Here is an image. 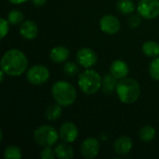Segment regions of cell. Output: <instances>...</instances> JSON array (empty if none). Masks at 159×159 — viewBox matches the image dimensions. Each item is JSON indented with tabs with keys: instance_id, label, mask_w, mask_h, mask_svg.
Segmentation results:
<instances>
[{
	"instance_id": "9c48e42d",
	"label": "cell",
	"mask_w": 159,
	"mask_h": 159,
	"mask_svg": "<svg viewBox=\"0 0 159 159\" xmlns=\"http://www.w3.org/2000/svg\"><path fill=\"white\" fill-rule=\"evenodd\" d=\"M100 151V143L95 138H87L81 145V154L85 158L96 157Z\"/></svg>"
},
{
	"instance_id": "2e32d148",
	"label": "cell",
	"mask_w": 159,
	"mask_h": 159,
	"mask_svg": "<svg viewBox=\"0 0 159 159\" xmlns=\"http://www.w3.org/2000/svg\"><path fill=\"white\" fill-rule=\"evenodd\" d=\"M66 143H60L55 147L56 157L60 159H70L74 157V150L71 145Z\"/></svg>"
},
{
	"instance_id": "d6986e66",
	"label": "cell",
	"mask_w": 159,
	"mask_h": 159,
	"mask_svg": "<svg viewBox=\"0 0 159 159\" xmlns=\"http://www.w3.org/2000/svg\"><path fill=\"white\" fill-rule=\"evenodd\" d=\"M61 105L59 103L56 104H51L48 107L46 111V117L49 121H55L58 118H60L61 115Z\"/></svg>"
},
{
	"instance_id": "30bf717a",
	"label": "cell",
	"mask_w": 159,
	"mask_h": 159,
	"mask_svg": "<svg viewBox=\"0 0 159 159\" xmlns=\"http://www.w3.org/2000/svg\"><path fill=\"white\" fill-rule=\"evenodd\" d=\"M100 26L102 32L108 34H116L120 30L119 20L113 15H105L101 19Z\"/></svg>"
},
{
	"instance_id": "f1b7e54d",
	"label": "cell",
	"mask_w": 159,
	"mask_h": 159,
	"mask_svg": "<svg viewBox=\"0 0 159 159\" xmlns=\"http://www.w3.org/2000/svg\"><path fill=\"white\" fill-rule=\"evenodd\" d=\"M32 2L36 7H42L46 4L47 0H32Z\"/></svg>"
},
{
	"instance_id": "44dd1931",
	"label": "cell",
	"mask_w": 159,
	"mask_h": 159,
	"mask_svg": "<svg viewBox=\"0 0 159 159\" xmlns=\"http://www.w3.org/2000/svg\"><path fill=\"white\" fill-rule=\"evenodd\" d=\"M117 8L123 14H130L135 9V5L131 0H119L117 2Z\"/></svg>"
},
{
	"instance_id": "83f0119b",
	"label": "cell",
	"mask_w": 159,
	"mask_h": 159,
	"mask_svg": "<svg viewBox=\"0 0 159 159\" xmlns=\"http://www.w3.org/2000/svg\"><path fill=\"white\" fill-rule=\"evenodd\" d=\"M141 18H143V17H142L140 14L131 16V17L129 18V23L130 27L135 28V27L139 26V25H140V23H141V20H142V19H141Z\"/></svg>"
},
{
	"instance_id": "7a4b0ae2",
	"label": "cell",
	"mask_w": 159,
	"mask_h": 159,
	"mask_svg": "<svg viewBox=\"0 0 159 159\" xmlns=\"http://www.w3.org/2000/svg\"><path fill=\"white\" fill-rule=\"evenodd\" d=\"M116 92L119 100L127 104L135 102L141 95L139 83L132 78H122L117 82Z\"/></svg>"
},
{
	"instance_id": "8fae6325",
	"label": "cell",
	"mask_w": 159,
	"mask_h": 159,
	"mask_svg": "<svg viewBox=\"0 0 159 159\" xmlns=\"http://www.w3.org/2000/svg\"><path fill=\"white\" fill-rule=\"evenodd\" d=\"M60 138L68 143H74L78 136V129L73 122H65L61 126Z\"/></svg>"
},
{
	"instance_id": "8992f818",
	"label": "cell",
	"mask_w": 159,
	"mask_h": 159,
	"mask_svg": "<svg viewBox=\"0 0 159 159\" xmlns=\"http://www.w3.org/2000/svg\"><path fill=\"white\" fill-rule=\"evenodd\" d=\"M137 10L143 18L153 20L159 15V0H140Z\"/></svg>"
},
{
	"instance_id": "4316f807",
	"label": "cell",
	"mask_w": 159,
	"mask_h": 159,
	"mask_svg": "<svg viewBox=\"0 0 159 159\" xmlns=\"http://www.w3.org/2000/svg\"><path fill=\"white\" fill-rule=\"evenodd\" d=\"M0 28H1L0 37H1V39H3L7 34V32H8V23H7V20H6L3 18L0 20Z\"/></svg>"
},
{
	"instance_id": "603a6c76",
	"label": "cell",
	"mask_w": 159,
	"mask_h": 159,
	"mask_svg": "<svg viewBox=\"0 0 159 159\" xmlns=\"http://www.w3.org/2000/svg\"><path fill=\"white\" fill-rule=\"evenodd\" d=\"M62 71H63L65 75L72 77V76H75V75H76L78 74L79 68L73 61H67V62L64 63V65L62 67Z\"/></svg>"
},
{
	"instance_id": "d4e9b609",
	"label": "cell",
	"mask_w": 159,
	"mask_h": 159,
	"mask_svg": "<svg viewBox=\"0 0 159 159\" xmlns=\"http://www.w3.org/2000/svg\"><path fill=\"white\" fill-rule=\"evenodd\" d=\"M149 73L154 80L159 81V57H156L150 63Z\"/></svg>"
},
{
	"instance_id": "7c38bea8",
	"label": "cell",
	"mask_w": 159,
	"mask_h": 159,
	"mask_svg": "<svg viewBox=\"0 0 159 159\" xmlns=\"http://www.w3.org/2000/svg\"><path fill=\"white\" fill-rule=\"evenodd\" d=\"M20 34L23 38L33 40L38 34L37 25L32 20H25L20 26Z\"/></svg>"
},
{
	"instance_id": "9a60e30c",
	"label": "cell",
	"mask_w": 159,
	"mask_h": 159,
	"mask_svg": "<svg viewBox=\"0 0 159 159\" xmlns=\"http://www.w3.org/2000/svg\"><path fill=\"white\" fill-rule=\"evenodd\" d=\"M49 57L54 62H63L69 57V50L64 46H57L50 50Z\"/></svg>"
},
{
	"instance_id": "484cf974",
	"label": "cell",
	"mask_w": 159,
	"mask_h": 159,
	"mask_svg": "<svg viewBox=\"0 0 159 159\" xmlns=\"http://www.w3.org/2000/svg\"><path fill=\"white\" fill-rule=\"evenodd\" d=\"M55 157H56L55 151H53L50 148V146L44 147V149L41 151V154H40V157L42 159H54Z\"/></svg>"
},
{
	"instance_id": "cb8c5ba5",
	"label": "cell",
	"mask_w": 159,
	"mask_h": 159,
	"mask_svg": "<svg viewBox=\"0 0 159 159\" xmlns=\"http://www.w3.org/2000/svg\"><path fill=\"white\" fill-rule=\"evenodd\" d=\"M7 20L11 24H19L23 20V14L18 9H13L8 13Z\"/></svg>"
},
{
	"instance_id": "5bb4252c",
	"label": "cell",
	"mask_w": 159,
	"mask_h": 159,
	"mask_svg": "<svg viewBox=\"0 0 159 159\" xmlns=\"http://www.w3.org/2000/svg\"><path fill=\"white\" fill-rule=\"evenodd\" d=\"M110 71H111V74L114 76H116L117 79H122L128 75L129 66L125 61L121 60H116L112 63L110 67Z\"/></svg>"
},
{
	"instance_id": "ba28073f",
	"label": "cell",
	"mask_w": 159,
	"mask_h": 159,
	"mask_svg": "<svg viewBox=\"0 0 159 159\" xmlns=\"http://www.w3.org/2000/svg\"><path fill=\"white\" fill-rule=\"evenodd\" d=\"M76 61L81 66L85 68H90L96 64L97 55L92 49L89 48H83L77 51Z\"/></svg>"
},
{
	"instance_id": "5b68a950",
	"label": "cell",
	"mask_w": 159,
	"mask_h": 159,
	"mask_svg": "<svg viewBox=\"0 0 159 159\" xmlns=\"http://www.w3.org/2000/svg\"><path fill=\"white\" fill-rule=\"evenodd\" d=\"M59 137L60 134L55 128L48 125L39 127L34 133V142L42 147H51L58 142Z\"/></svg>"
},
{
	"instance_id": "7402d4cb",
	"label": "cell",
	"mask_w": 159,
	"mask_h": 159,
	"mask_svg": "<svg viewBox=\"0 0 159 159\" xmlns=\"http://www.w3.org/2000/svg\"><path fill=\"white\" fill-rule=\"evenodd\" d=\"M22 155L20 149L15 145H10L5 149L4 157L6 159H20Z\"/></svg>"
},
{
	"instance_id": "277c9868",
	"label": "cell",
	"mask_w": 159,
	"mask_h": 159,
	"mask_svg": "<svg viewBox=\"0 0 159 159\" xmlns=\"http://www.w3.org/2000/svg\"><path fill=\"white\" fill-rule=\"evenodd\" d=\"M102 82L101 75L94 70H85L78 77L79 88L87 95L95 94L101 89Z\"/></svg>"
},
{
	"instance_id": "4fadbf2b",
	"label": "cell",
	"mask_w": 159,
	"mask_h": 159,
	"mask_svg": "<svg viewBox=\"0 0 159 159\" xmlns=\"http://www.w3.org/2000/svg\"><path fill=\"white\" fill-rule=\"evenodd\" d=\"M114 149L119 156L127 155L132 149V141L129 137L121 136L114 143Z\"/></svg>"
},
{
	"instance_id": "ac0fdd59",
	"label": "cell",
	"mask_w": 159,
	"mask_h": 159,
	"mask_svg": "<svg viewBox=\"0 0 159 159\" xmlns=\"http://www.w3.org/2000/svg\"><path fill=\"white\" fill-rule=\"evenodd\" d=\"M143 51L147 57H157L159 55V44L155 41H147L143 46Z\"/></svg>"
},
{
	"instance_id": "6da1fadb",
	"label": "cell",
	"mask_w": 159,
	"mask_h": 159,
	"mask_svg": "<svg viewBox=\"0 0 159 159\" xmlns=\"http://www.w3.org/2000/svg\"><path fill=\"white\" fill-rule=\"evenodd\" d=\"M28 61L25 54L16 48L7 50L1 59V69L11 76L20 75L25 72Z\"/></svg>"
},
{
	"instance_id": "ffe728a7",
	"label": "cell",
	"mask_w": 159,
	"mask_h": 159,
	"mask_svg": "<svg viewBox=\"0 0 159 159\" xmlns=\"http://www.w3.org/2000/svg\"><path fill=\"white\" fill-rule=\"evenodd\" d=\"M139 136H140V139L145 143L151 142L156 137V129L152 126H145L141 129Z\"/></svg>"
},
{
	"instance_id": "f546056e",
	"label": "cell",
	"mask_w": 159,
	"mask_h": 159,
	"mask_svg": "<svg viewBox=\"0 0 159 159\" xmlns=\"http://www.w3.org/2000/svg\"><path fill=\"white\" fill-rule=\"evenodd\" d=\"M27 0H9L10 3L12 4H15V5H19V4H22L24 2H26Z\"/></svg>"
},
{
	"instance_id": "52a82bcc",
	"label": "cell",
	"mask_w": 159,
	"mask_h": 159,
	"mask_svg": "<svg viewBox=\"0 0 159 159\" xmlns=\"http://www.w3.org/2000/svg\"><path fill=\"white\" fill-rule=\"evenodd\" d=\"M26 77L33 85H42L49 78V71L43 65H34L27 71Z\"/></svg>"
},
{
	"instance_id": "3957f363",
	"label": "cell",
	"mask_w": 159,
	"mask_h": 159,
	"mask_svg": "<svg viewBox=\"0 0 159 159\" xmlns=\"http://www.w3.org/2000/svg\"><path fill=\"white\" fill-rule=\"evenodd\" d=\"M52 97L61 106L72 105L76 100V91L73 85L66 81L56 82L51 89Z\"/></svg>"
},
{
	"instance_id": "e0dca14e",
	"label": "cell",
	"mask_w": 159,
	"mask_h": 159,
	"mask_svg": "<svg viewBox=\"0 0 159 159\" xmlns=\"http://www.w3.org/2000/svg\"><path fill=\"white\" fill-rule=\"evenodd\" d=\"M116 77L114 76L112 74L111 75H106L105 77L102 79V91L106 94H111L114 92V90L116 89L117 82H116Z\"/></svg>"
}]
</instances>
